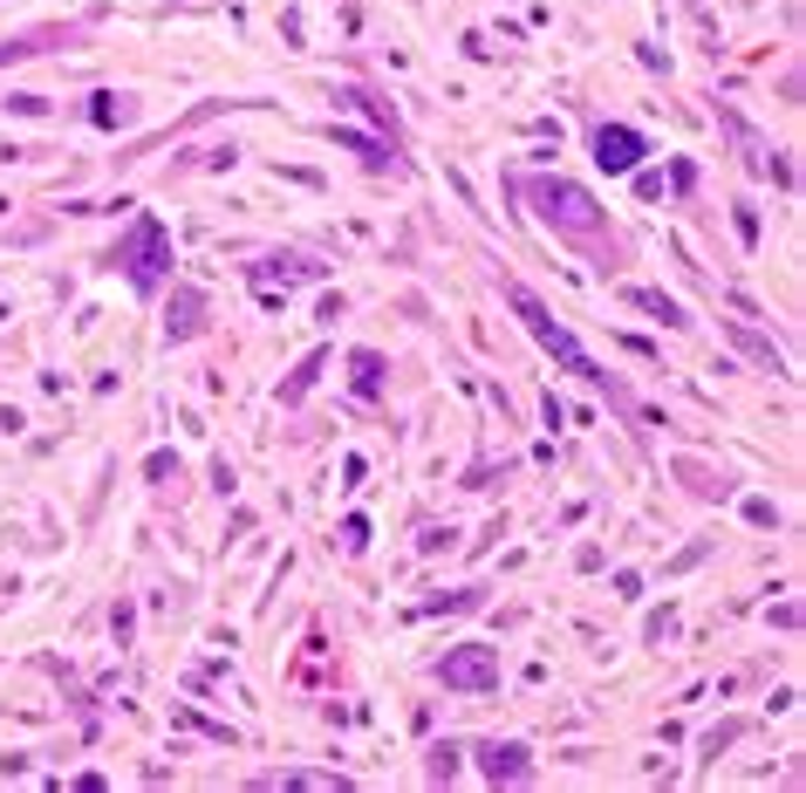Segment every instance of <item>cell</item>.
I'll return each mask as SVG.
<instances>
[{
  "mask_svg": "<svg viewBox=\"0 0 806 793\" xmlns=\"http://www.w3.org/2000/svg\"><path fill=\"white\" fill-rule=\"evenodd\" d=\"M594 151H602L609 171H629V165L642 158V137H636V131H602V137H594Z\"/></svg>",
  "mask_w": 806,
  "mask_h": 793,
  "instance_id": "5",
  "label": "cell"
},
{
  "mask_svg": "<svg viewBox=\"0 0 806 793\" xmlns=\"http://www.w3.org/2000/svg\"><path fill=\"white\" fill-rule=\"evenodd\" d=\"M117 267H130V280L151 288V280L171 267V261H165V226H158V219H137V226H130V240L117 247Z\"/></svg>",
  "mask_w": 806,
  "mask_h": 793,
  "instance_id": "2",
  "label": "cell"
},
{
  "mask_svg": "<svg viewBox=\"0 0 806 793\" xmlns=\"http://www.w3.org/2000/svg\"><path fill=\"white\" fill-rule=\"evenodd\" d=\"M437 677H445V684H458V690L500 684V657H492V650H458V657H445V663H437Z\"/></svg>",
  "mask_w": 806,
  "mask_h": 793,
  "instance_id": "4",
  "label": "cell"
},
{
  "mask_svg": "<svg viewBox=\"0 0 806 793\" xmlns=\"http://www.w3.org/2000/svg\"><path fill=\"white\" fill-rule=\"evenodd\" d=\"M533 199L548 206L554 226H567V233H594V199L581 185H533Z\"/></svg>",
  "mask_w": 806,
  "mask_h": 793,
  "instance_id": "3",
  "label": "cell"
},
{
  "mask_svg": "<svg viewBox=\"0 0 806 793\" xmlns=\"http://www.w3.org/2000/svg\"><path fill=\"white\" fill-rule=\"evenodd\" d=\"M513 309H519V322H527V328H533V336H540V343H548V349H554V356H561V363H567V370H575V376H588V383H609V376H602V370H594V363H588V356H581L575 343H567V328H554V315H548V309H540V301H533L527 288H513Z\"/></svg>",
  "mask_w": 806,
  "mask_h": 793,
  "instance_id": "1",
  "label": "cell"
},
{
  "mask_svg": "<svg viewBox=\"0 0 806 793\" xmlns=\"http://www.w3.org/2000/svg\"><path fill=\"white\" fill-rule=\"evenodd\" d=\"M519 759H527L519 746H492V753H485V773H492V780H500V773H506V780H519V773H527Z\"/></svg>",
  "mask_w": 806,
  "mask_h": 793,
  "instance_id": "6",
  "label": "cell"
}]
</instances>
